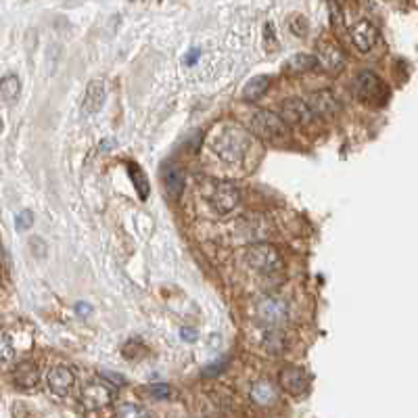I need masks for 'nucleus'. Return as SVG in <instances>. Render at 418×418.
Segmentation results:
<instances>
[{
	"mask_svg": "<svg viewBox=\"0 0 418 418\" xmlns=\"http://www.w3.org/2000/svg\"><path fill=\"white\" fill-rule=\"evenodd\" d=\"M247 263L253 270L270 274L283 268V257L278 249L270 243H255L247 249Z\"/></svg>",
	"mask_w": 418,
	"mask_h": 418,
	"instance_id": "3",
	"label": "nucleus"
},
{
	"mask_svg": "<svg viewBox=\"0 0 418 418\" xmlns=\"http://www.w3.org/2000/svg\"><path fill=\"white\" fill-rule=\"evenodd\" d=\"M80 400L86 408H105L111 404L113 400V391L107 383L94 381V383H86L80 391Z\"/></svg>",
	"mask_w": 418,
	"mask_h": 418,
	"instance_id": "8",
	"label": "nucleus"
},
{
	"mask_svg": "<svg viewBox=\"0 0 418 418\" xmlns=\"http://www.w3.org/2000/svg\"><path fill=\"white\" fill-rule=\"evenodd\" d=\"M47 381H49V387L53 393L57 395H67L75 383V374L67 368V366H55L49 370V376H47Z\"/></svg>",
	"mask_w": 418,
	"mask_h": 418,
	"instance_id": "12",
	"label": "nucleus"
},
{
	"mask_svg": "<svg viewBox=\"0 0 418 418\" xmlns=\"http://www.w3.org/2000/svg\"><path fill=\"white\" fill-rule=\"evenodd\" d=\"M378 40V29L370 21H358L352 27V42L360 53H368Z\"/></svg>",
	"mask_w": 418,
	"mask_h": 418,
	"instance_id": "10",
	"label": "nucleus"
},
{
	"mask_svg": "<svg viewBox=\"0 0 418 418\" xmlns=\"http://www.w3.org/2000/svg\"><path fill=\"white\" fill-rule=\"evenodd\" d=\"M213 209L220 213V215H226V213H231L239 201H241V195L239 191L233 186V184H228V182H218L213 186V191H211V197H209Z\"/></svg>",
	"mask_w": 418,
	"mask_h": 418,
	"instance_id": "5",
	"label": "nucleus"
},
{
	"mask_svg": "<svg viewBox=\"0 0 418 418\" xmlns=\"http://www.w3.org/2000/svg\"><path fill=\"white\" fill-rule=\"evenodd\" d=\"M268 84H270V78L268 75H257V78L249 80L243 88V99L249 101V103H255L263 96V92L268 90Z\"/></svg>",
	"mask_w": 418,
	"mask_h": 418,
	"instance_id": "18",
	"label": "nucleus"
},
{
	"mask_svg": "<svg viewBox=\"0 0 418 418\" xmlns=\"http://www.w3.org/2000/svg\"><path fill=\"white\" fill-rule=\"evenodd\" d=\"M316 61H318V65H320L322 69H326V71H330V73L341 71V69H343V65H345L343 53H341L335 44H324V47H320Z\"/></svg>",
	"mask_w": 418,
	"mask_h": 418,
	"instance_id": "13",
	"label": "nucleus"
},
{
	"mask_svg": "<svg viewBox=\"0 0 418 418\" xmlns=\"http://www.w3.org/2000/svg\"><path fill=\"white\" fill-rule=\"evenodd\" d=\"M151 393H153L155 397H170V387L168 385H161V383H157V385H151Z\"/></svg>",
	"mask_w": 418,
	"mask_h": 418,
	"instance_id": "27",
	"label": "nucleus"
},
{
	"mask_svg": "<svg viewBox=\"0 0 418 418\" xmlns=\"http://www.w3.org/2000/svg\"><path fill=\"white\" fill-rule=\"evenodd\" d=\"M0 134H3V122H0Z\"/></svg>",
	"mask_w": 418,
	"mask_h": 418,
	"instance_id": "31",
	"label": "nucleus"
},
{
	"mask_svg": "<svg viewBox=\"0 0 418 418\" xmlns=\"http://www.w3.org/2000/svg\"><path fill=\"white\" fill-rule=\"evenodd\" d=\"M116 418H151L148 410L138 404H120L116 408Z\"/></svg>",
	"mask_w": 418,
	"mask_h": 418,
	"instance_id": "21",
	"label": "nucleus"
},
{
	"mask_svg": "<svg viewBox=\"0 0 418 418\" xmlns=\"http://www.w3.org/2000/svg\"><path fill=\"white\" fill-rule=\"evenodd\" d=\"M105 103V84L101 80H94L88 84L86 88V96H84V113L90 116V113H96Z\"/></svg>",
	"mask_w": 418,
	"mask_h": 418,
	"instance_id": "16",
	"label": "nucleus"
},
{
	"mask_svg": "<svg viewBox=\"0 0 418 418\" xmlns=\"http://www.w3.org/2000/svg\"><path fill=\"white\" fill-rule=\"evenodd\" d=\"M312 118H314V113L303 99H287L280 107V120L285 124L306 126L308 122H312Z\"/></svg>",
	"mask_w": 418,
	"mask_h": 418,
	"instance_id": "7",
	"label": "nucleus"
},
{
	"mask_svg": "<svg viewBox=\"0 0 418 418\" xmlns=\"http://www.w3.org/2000/svg\"><path fill=\"white\" fill-rule=\"evenodd\" d=\"M13 381L21 389H34L38 381H40V372H38V368L31 362H21L13 370Z\"/></svg>",
	"mask_w": 418,
	"mask_h": 418,
	"instance_id": "14",
	"label": "nucleus"
},
{
	"mask_svg": "<svg viewBox=\"0 0 418 418\" xmlns=\"http://www.w3.org/2000/svg\"><path fill=\"white\" fill-rule=\"evenodd\" d=\"M249 128L265 140H278L285 138L287 132V124L276 116V113L268 111V109H257L251 113V120H249Z\"/></svg>",
	"mask_w": 418,
	"mask_h": 418,
	"instance_id": "2",
	"label": "nucleus"
},
{
	"mask_svg": "<svg viewBox=\"0 0 418 418\" xmlns=\"http://www.w3.org/2000/svg\"><path fill=\"white\" fill-rule=\"evenodd\" d=\"M289 27H291V31H293L295 36L303 38V36L308 34V19L303 17V15H293L291 21H289Z\"/></svg>",
	"mask_w": 418,
	"mask_h": 418,
	"instance_id": "25",
	"label": "nucleus"
},
{
	"mask_svg": "<svg viewBox=\"0 0 418 418\" xmlns=\"http://www.w3.org/2000/svg\"><path fill=\"white\" fill-rule=\"evenodd\" d=\"M182 337H184L186 341H195V339H197V332H195L193 328H182Z\"/></svg>",
	"mask_w": 418,
	"mask_h": 418,
	"instance_id": "30",
	"label": "nucleus"
},
{
	"mask_svg": "<svg viewBox=\"0 0 418 418\" xmlns=\"http://www.w3.org/2000/svg\"><path fill=\"white\" fill-rule=\"evenodd\" d=\"M263 348L270 354H280L285 350V335L280 330H270L263 337Z\"/></svg>",
	"mask_w": 418,
	"mask_h": 418,
	"instance_id": "22",
	"label": "nucleus"
},
{
	"mask_svg": "<svg viewBox=\"0 0 418 418\" xmlns=\"http://www.w3.org/2000/svg\"><path fill=\"white\" fill-rule=\"evenodd\" d=\"M130 176H132V180H134V184H136V188H138V195H140V197H146V195H148V186H146L144 174H142L136 166H130Z\"/></svg>",
	"mask_w": 418,
	"mask_h": 418,
	"instance_id": "24",
	"label": "nucleus"
},
{
	"mask_svg": "<svg viewBox=\"0 0 418 418\" xmlns=\"http://www.w3.org/2000/svg\"><path fill=\"white\" fill-rule=\"evenodd\" d=\"M0 92H3V96L7 101H15L21 92V84H19V78L17 75H5L3 80H0Z\"/></svg>",
	"mask_w": 418,
	"mask_h": 418,
	"instance_id": "20",
	"label": "nucleus"
},
{
	"mask_svg": "<svg viewBox=\"0 0 418 418\" xmlns=\"http://www.w3.org/2000/svg\"><path fill=\"white\" fill-rule=\"evenodd\" d=\"M312 109L314 116H322V118H330L339 111V101L330 90H316L312 92L310 101H306Z\"/></svg>",
	"mask_w": 418,
	"mask_h": 418,
	"instance_id": "11",
	"label": "nucleus"
},
{
	"mask_svg": "<svg viewBox=\"0 0 418 418\" xmlns=\"http://www.w3.org/2000/svg\"><path fill=\"white\" fill-rule=\"evenodd\" d=\"M278 397V391H276V385L270 383L268 378H261L257 381L253 387H251V400L257 404V406H272Z\"/></svg>",
	"mask_w": 418,
	"mask_h": 418,
	"instance_id": "15",
	"label": "nucleus"
},
{
	"mask_svg": "<svg viewBox=\"0 0 418 418\" xmlns=\"http://www.w3.org/2000/svg\"><path fill=\"white\" fill-rule=\"evenodd\" d=\"M13 358V341L7 330L0 328V362H9Z\"/></svg>",
	"mask_w": 418,
	"mask_h": 418,
	"instance_id": "23",
	"label": "nucleus"
},
{
	"mask_svg": "<svg viewBox=\"0 0 418 418\" xmlns=\"http://www.w3.org/2000/svg\"><path fill=\"white\" fill-rule=\"evenodd\" d=\"M328 11L332 13V25L339 27V25H341V19H343V13H341V9H339L337 5H330Z\"/></svg>",
	"mask_w": 418,
	"mask_h": 418,
	"instance_id": "29",
	"label": "nucleus"
},
{
	"mask_svg": "<svg viewBox=\"0 0 418 418\" xmlns=\"http://www.w3.org/2000/svg\"><path fill=\"white\" fill-rule=\"evenodd\" d=\"M101 376H103V378H107V381H113V383H116L118 387H122V385H124V376H120V374H116V372H101Z\"/></svg>",
	"mask_w": 418,
	"mask_h": 418,
	"instance_id": "28",
	"label": "nucleus"
},
{
	"mask_svg": "<svg viewBox=\"0 0 418 418\" xmlns=\"http://www.w3.org/2000/svg\"><path fill=\"white\" fill-rule=\"evenodd\" d=\"M354 88H356L358 99L366 101V103H374V101H378L385 94V86H383L381 78H378V75L372 73V71L358 73V78L354 82Z\"/></svg>",
	"mask_w": 418,
	"mask_h": 418,
	"instance_id": "6",
	"label": "nucleus"
},
{
	"mask_svg": "<svg viewBox=\"0 0 418 418\" xmlns=\"http://www.w3.org/2000/svg\"><path fill=\"white\" fill-rule=\"evenodd\" d=\"M251 144V138L245 130H241L239 126H226L211 142V151L213 155L226 164V166H241L245 161L247 148Z\"/></svg>",
	"mask_w": 418,
	"mask_h": 418,
	"instance_id": "1",
	"label": "nucleus"
},
{
	"mask_svg": "<svg viewBox=\"0 0 418 418\" xmlns=\"http://www.w3.org/2000/svg\"><path fill=\"white\" fill-rule=\"evenodd\" d=\"M316 65H318V61H316L314 55H303V53H299V55H293L291 59H287L285 71H287V73H303V71L314 69Z\"/></svg>",
	"mask_w": 418,
	"mask_h": 418,
	"instance_id": "19",
	"label": "nucleus"
},
{
	"mask_svg": "<svg viewBox=\"0 0 418 418\" xmlns=\"http://www.w3.org/2000/svg\"><path fill=\"white\" fill-rule=\"evenodd\" d=\"M255 314L261 322L270 324V326H278L289 318V306H287V301L280 297L265 295L257 301Z\"/></svg>",
	"mask_w": 418,
	"mask_h": 418,
	"instance_id": "4",
	"label": "nucleus"
},
{
	"mask_svg": "<svg viewBox=\"0 0 418 418\" xmlns=\"http://www.w3.org/2000/svg\"><path fill=\"white\" fill-rule=\"evenodd\" d=\"M278 381H280V387L285 391H289L291 395H301V393H306L308 387H310L308 374L303 372L301 368H295V366H287L280 372Z\"/></svg>",
	"mask_w": 418,
	"mask_h": 418,
	"instance_id": "9",
	"label": "nucleus"
},
{
	"mask_svg": "<svg viewBox=\"0 0 418 418\" xmlns=\"http://www.w3.org/2000/svg\"><path fill=\"white\" fill-rule=\"evenodd\" d=\"M31 224H34V213H31L29 209H23V211L17 215V222H15L17 231H27Z\"/></svg>",
	"mask_w": 418,
	"mask_h": 418,
	"instance_id": "26",
	"label": "nucleus"
},
{
	"mask_svg": "<svg viewBox=\"0 0 418 418\" xmlns=\"http://www.w3.org/2000/svg\"><path fill=\"white\" fill-rule=\"evenodd\" d=\"M164 182L168 188V195L172 199H178L184 188V172L178 166H166L164 168Z\"/></svg>",
	"mask_w": 418,
	"mask_h": 418,
	"instance_id": "17",
	"label": "nucleus"
}]
</instances>
